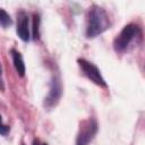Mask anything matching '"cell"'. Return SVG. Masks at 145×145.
<instances>
[{"mask_svg": "<svg viewBox=\"0 0 145 145\" xmlns=\"http://www.w3.org/2000/svg\"><path fill=\"white\" fill-rule=\"evenodd\" d=\"M110 17L104 8L97 5L89 7L86 16V36L88 39L96 37L110 28Z\"/></svg>", "mask_w": 145, "mask_h": 145, "instance_id": "obj_1", "label": "cell"}, {"mask_svg": "<svg viewBox=\"0 0 145 145\" xmlns=\"http://www.w3.org/2000/svg\"><path fill=\"white\" fill-rule=\"evenodd\" d=\"M140 37L142 32L139 26L133 23L128 24L116 36L113 41V48L117 52H125L131 46V44H134L135 41L137 42V40H139Z\"/></svg>", "mask_w": 145, "mask_h": 145, "instance_id": "obj_2", "label": "cell"}, {"mask_svg": "<svg viewBox=\"0 0 145 145\" xmlns=\"http://www.w3.org/2000/svg\"><path fill=\"white\" fill-rule=\"evenodd\" d=\"M97 122L94 118H88L80 122L75 145H89L97 133Z\"/></svg>", "mask_w": 145, "mask_h": 145, "instance_id": "obj_3", "label": "cell"}, {"mask_svg": "<svg viewBox=\"0 0 145 145\" xmlns=\"http://www.w3.org/2000/svg\"><path fill=\"white\" fill-rule=\"evenodd\" d=\"M77 62H78V66L82 70V74L87 79H89L92 83H94L95 85H97L100 87H106L108 86V84H106L105 79L103 78L100 69L94 63H92V62H89L83 58H79L77 60Z\"/></svg>", "mask_w": 145, "mask_h": 145, "instance_id": "obj_4", "label": "cell"}, {"mask_svg": "<svg viewBox=\"0 0 145 145\" xmlns=\"http://www.w3.org/2000/svg\"><path fill=\"white\" fill-rule=\"evenodd\" d=\"M62 95V83L59 75H54L51 78L49 93L44 99V105L46 108L56 106Z\"/></svg>", "mask_w": 145, "mask_h": 145, "instance_id": "obj_5", "label": "cell"}, {"mask_svg": "<svg viewBox=\"0 0 145 145\" xmlns=\"http://www.w3.org/2000/svg\"><path fill=\"white\" fill-rule=\"evenodd\" d=\"M16 33L18 37L24 41L28 42L31 39V32H29V18L28 15L20 10L17 14V24H16Z\"/></svg>", "mask_w": 145, "mask_h": 145, "instance_id": "obj_6", "label": "cell"}, {"mask_svg": "<svg viewBox=\"0 0 145 145\" xmlns=\"http://www.w3.org/2000/svg\"><path fill=\"white\" fill-rule=\"evenodd\" d=\"M10 53H11L14 67H15L17 74H18L20 77H24V76H25V72H26V67H25V63H24V59H23L22 53H20L19 51L15 50V49H11Z\"/></svg>", "mask_w": 145, "mask_h": 145, "instance_id": "obj_7", "label": "cell"}, {"mask_svg": "<svg viewBox=\"0 0 145 145\" xmlns=\"http://www.w3.org/2000/svg\"><path fill=\"white\" fill-rule=\"evenodd\" d=\"M11 25H12V19L10 17V15L6 10L0 8V26H2L3 28H7Z\"/></svg>", "mask_w": 145, "mask_h": 145, "instance_id": "obj_8", "label": "cell"}, {"mask_svg": "<svg viewBox=\"0 0 145 145\" xmlns=\"http://www.w3.org/2000/svg\"><path fill=\"white\" fill-rule=\"evenodd\" d=\"M39 26H40V16L35 14L33 19V37L34 39L39 37Z\"/></svg>", "mask_w": 145, "mask_h": 145, "instance_id": "obj_9", "label": "cell"}, {"mask_svg": "<svg viewBox=\"0 0 145 145\" xmlns=\"http://www.w3.org/2000/svg\"><path fill=\"white\" fill-rule=\"evenodd\" d=\"M9 130H10L9 126H8V125H6V123L3 122L2 117H1V114H0V135L6 136V135L9 133Z\"/></svg>", "mask_w": 145, "mask_h": 145, "instance_id": "obj_10", "label": "cell"}, {"mask_svg": "<svg viewBox=\"0 0 145 145\" xmlns=\"http://www.w3.org/2000/svg\"><path fill=\"white\" fill-rule=\"evenodd\" d=\"M0 89L3 91L5 89V84H3V79H2V68L0 65Z\"/></svg>", "mask_w": 145, "mask_h": 145, "instance_id": "obj_11", "label": "cell"}, {"mask_svg": "<svg viewBox=\"0 0 145 145\" xmlns=\"http://www.w3.org/2000/svg\"><path fill=\"white\" fill-rule=\"evenodd\" d=\"M32 145H48V144H46V143H43V142H41V140H40V139H37V138H35V139L33 140Z\"/></svg>", "mask_w": 145, "mask_h": 145, "instance_id": "obj_12", "label": "cell"}, {"mask_svg": "<svg viewBox=\"0 0 145 145\" xmlns=\"http://www.w3.org/2000/svg\"><path fill=\"white\" fill-rule=\"evenodd\" d=\"M23 145H24V144H23Z\"/></svg>", "mask_w": 145, "mask_h": 145, "instance_id": "obj_13", "label": "cell"}]
</instances>
